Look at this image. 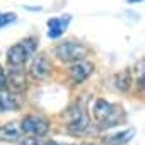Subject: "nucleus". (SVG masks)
<instances>
[{"mask_svg":"<svg viewBox=\"0 0 145 145\" xmlns=\"http://www.w3.org/2000/svg\"><path fill=\"white\" fill-rule=\"evenodd\" d=\"M94 118L101 128H113L125 120V111L120 104L108 103L106 99H97L94 103Z\"/></svg>","mask_w":145,"mask_h":145,"instance_id":"f257e3e1","label":"nucleus"},{"mask_svg":"<svg viewBox=\"0 0 145 145\" xmlns=\"http://www.w3.org/2000/svg\"><path fill=\"white\" fill-rule=\"evenodd\" d=\"M38 48V39L36 38H26L19 43H16L14 46H10L7 50V61L10 67H21L26 60H29L33 56V53Z\"/></svg>","mask_w":145,"mask_h":145,"instance_id":"f03ea898","label":"nucleus"},{"mask_svg":"<svg viewBox=\"0 0 145 145\" xmlns=\"http://www.w3.org/2000/svg\"><path fill=\"white\" fill-rule=\"evenodd\" d=\"M63 118H65V126H67V130H68L70 133H74V135L84 133V131L87 130V126H89V116H87V113H86V109H84V106H82L80 103L72 104V106L65 111Z\"/></svg>","mask_w":145,"mask_h":145,"instance_id":"7ed1b4c3","label":"nucleus"},{"mask_svg":"<svg viewBox=\"0 0 145 145\" xmlns=\"http://www.w3.org/2000/svg\"><path fill=\"white\" fill-rule=\"evenodd\" d=\"M55 55L61 61L77 63V61H84V58L87 55V48L77 41H63L55 48Z\"/></svg>","mask_w":145,"mask_h":145,"instance_id":"20e7f679","label":"nucleus"},{"mask_svg":"<svg viewBox=\"0 0 145 145\" xmlns=\"http://www.w3.org/2000/svg\"><path fill=\"white\" fill-rule=\"evenodd\" d=\"M21 131L33 137V138H43L50 131V121L41 114H27L21 121Z\"/></svg>","mask_w":145,"mask_h":145,"instance_id":"39448f33","label":"nucleus"},{"mask_svg":"<svg viewBox=\"0 0 145 145\" xmlns=\"http://www.w3.org/2000/svg\"><path fill=\"white\" fill-rule=\"evenodd\" d=\"M50 72H51V61H50V58H48L44 53L38 55V56L33 60L31 67H29V74H31V77L36 79V80L46 79V77L50 75Z\"/></svg>","mask_w":145,"mask_h":145,"instance_id":"423d86ee","label":"nucleus"},{"mask_svg":"<svg viewBox=\"0 0 145 145\" xmlns=\"http://www.w3.org/2000/svg\"><path fill=\"white\" fill-rule=\"evenodd\" d=\"M70 21H72V16H68V14H65V16H61V17H53V19H50V21H48V38H50V39H58V38L63 34V31L68 27Z\"/></svg>","mask_w":145,"mask_h":145,"instance_id":"0eeeda50","label":"nucleus"},{"mask_svg":"<svg viewBox=\"0 0 145 145\" xmlns=\"http://www.w3.org/2000/svg\"><path fill=\"white\" fill-rule=\"evenodd\" d=\"M94 70V65L89 61H77L70 67V79L74 84H82Z\"/></svg>","mask_w":145,"mask_h":145,"instance_id":"6e6552de","label":"nucleus"},{"mask_svg":"<svg viewBox=\"0 0 145 145\" xmlns=\"http://www.w3.org/2000/svg\"><path fill=\"white\" fill-rule=\"evenodd\" d=\"M7 82L12 86L14 91H22L26 84V72L21 67H10L9 70V77H5V86Z\"/></svg>","mask_w":145,"mask_h":145,"instance_id":"1a4fd4ad","label":"nucleus"},{"mask_svg":"<svg viewBox=\"0 0 145 145\" xmlns=\"http://www.w3.org/2000/svg\"><path fill=\"white\" fill-rule=\"evenodd\" d=\"M21 137L22 131L17 123H5L0 126V142H19Z\"/></svg>","mask_w":145,"mask_h":145,"instance_id":"9d476101","label":"nucleus"},{"mask_svg":"<svg viewBox=\"0 0 145 145\" xmlns=\"http://www.w3.org/2000/svg\"><path fill=\"white\" fill-rule=\"evenodd\" d=\"M19 108V97L16 96V92L0 91V111L2 113H9V111H16Z\"/></svg>","mask_w":145,"mask_h":145,"instance_id":"9b49d317","label":"nucleus"},{"mask_svg":"<svg viewBox=\"0 0 145 145\" xmlns=\"http://www.w3.org/2000/svg\"><path fill=\"white\" fill-rule=\"evenodd\" d=\"M133 135H135V130L130 128V130H125V131H120V133H116V135H111V137L104 138V142H106L108 145H125V143H128V142L131 140Z\"/></svg>","mask_w":145,"mask_h":145,"instance_id":"f8f14e48","label":"nucleus"},{"mask_svg":"<svg viewBox=\"0 0 145 145\" xmlns=\"http://www.w3.org/2000/svg\"><path fill=\"white\" fill-rule=\"evenodd\" d=\"M114 82H116V89H120V91H128V87H130V84H131V80H130V72H123V74H118L116 77H114Z\"/></svg>","mask_w":145,"mask_h":145,"instance_id":"ddd939ff","label":"nucleus"},{"mask_svg":"<svg viewBox=\"0 0 145 145\" xmlns=\"http://www.w3.org/2000/svg\"><path fill=\"white\" fill-rule=\"evenodd\" d=\"M16 19H17V16H16L14 12H5V14H0V29L5 27V26H9V24H12Z\"/></svg>","mask_w":145,"mask_h":145,"instance_id":"4468645a","label":"nucleus"},{"mask_svg":"<svg viewBox=\"0 0 145 145\" xmlns=\"http://www.w3.org/2000/svg\"><path fill=\"white\" fill-rule=\"evenodd\" d=\"M5 87V72L2 68V65H0V91H2Z\"/></svg>","mask_w":145,"mask_h":145,"instance_id":"2eb2a0df","label":"nucleus"},{"mask_svg":"<svg viewBox=\"0 0 145 145\" xmlns=\"http://www.w3.org/2000/svg\"><path fill=\"white\" fill-rule=\"evenodd\" d=\"M128 4H140V2H143V0H126Z\"/></svg>","mask_w":145,"mask_h":145,"instance_id":"dca6fc26","label":"nucleus"},{"mask_svg":"<svg viewBox=\"0 0 145 145\" xmlns=\"http://www.w3.org/2000/svg\"><path fill=\"white\" fill-rule=\"evenodd\" d=\"M84 145H92V143H84Z\"/></svg>","mask_w":145,"mask_h":145,"instance_id":"f3484780","label":"nucleus"}]
</instances>
